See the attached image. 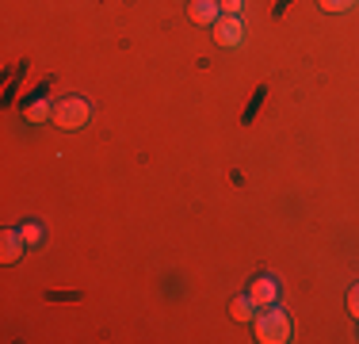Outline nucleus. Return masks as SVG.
<instances>
[{
    "mask_svg": "<svg viewBox=\"0 0 359 344\" xmlns=\"http://www.w3.org/2000/svg\"><path fill=\"white\" fill-rule=\"evenodd\" d=\"M252 325H256V340H260V344H283V340H290V317L279 306L260 310V314L252 317Z\"/></svg>",
    "mask_w": 359,
    "mask_h": 344,
    "instance_id": "1",
    "label": "nucleus"
},
{
    "mask_svg": "<svg viewBox=\"0 0 359 344\" xmlns=\"http://www.w3.org/2000/svg\"><path fill=\"white\" fill-rule=\"evenodd\" d=\"M88 119H92L88 100H81V96H65V100H57V103H54V119H50V123H54L57 131H81V126H88Z\"/></svg>",
    "mask_w": 359,
    "mask_h": 344,
    "instance_id": "2",
    "label": "nucleus"
},
{
    "mask_svg": "<svg viewBox=\"0 0 359 344\" xmlns=\"http://www.w3.org/2000/svg\"><path fill=\"white\" fill-rule=\"evenodd\" d=\"M245 27H241V15H222L215 23V42L218 46H241Z\"/></svg>",
    "mask_w": 359,
    "mask_h": 344,
    "instance_id": "3",
    "label": "nucleus"
},
{
    "mask_svg": "<svg viewBox=\"0 0 359 344\" xmlns=\"http://www.w3.org/2000/svg\"><path fill=\"white\" fill-rule=\"evenodd\" d=\"M249 298L260 310H268V306H276L279 303V283L271 279V275H256L252 279V287H249Z\"/></svg>",
    "mask_w": 359,
    "mask_h": 344,
    "instance_id": "4",
    "label": "nucleus"
},
{
    "mask_svg": "<svg viewBox=\"0 0 359 344\" xmlns=\"http://www.w3.org/2000/svg\"><path fill=\"white\" fill-rule=\"evenodd\" d=\"M187 15H191V23H199V27H215L222 20V4L218 0H191V4H187Z\"/></svg>",
    "mask_w": 359,
    "mask_h": 344,
    "instance_id": "5",
    "label": "nucleus"
},
{
    "mask_svg": "<svg viewBox=\"0 0 359 344\" xmlns=\"http://www.w3.org/2000/svg\"><path fill=\"white\" fill-rule=\"evenodd\" d=\"M23 249H27V241H23L20 230H4L0 234V260L4 264H15L23 256Z\"/></svg>",
    "mask_w": 359,
    "mask_h": 344,
    "instance_id": "6",
    "label": "nucleus"
},
{
    "mask_svg": "<svg viewBox=\"0 0 359 344\" xmlns=\"http://www.w3.org/2000/svg\"><path fill=\"white\" fill-rule=\"evenodd\" d=\"M229 317H233V322H252V317H256V303L249 295L233 298V303H229Z\"/></svg>",
    "mask_w": 359,
    "mask_h": 344,
    "instance_id": "7",
    "label": "nucleus"
},
{
    "mask_svg": "<svg viewBox=\"0 0 359 344\" xmlns=\"http://www.w3.org/2000/svg\"><path fill=\"white\" fill-rule=\"evenodd\" d=\"M54 119V103H46V100H35L27 107V123H50Z\"/></svg>",
    "mask_w": 359,
    "mask_h": 344,
    "instance_id": "8",
    "label": "nucleus"
},
{
    "mask_svg": "<svg viewBox=\"0 0 359 344\" xmlns=\"http://www.w3.org/2000/svg\"><path fill=\"white\" fill-rule=\"evenodd\" d=\"M20 234H23V241H27V245H39V241H42V226H39V222H23Z\"/></svg>",
    "mask_w": 359,
    "mask_h": 344,
    "instance_id": "9",
    "label": "nucleus"
},
{
    "mask_svg": "<svg viewBox=\"0 0 359 344\" xmlns=\"http://www.w3.org/2000/svg\"><path fill=\"white\" fill-rule=\"evenodd\" d=\"M352 4H355V0H321V8H325V12H348Z\"/></svg>",
    "mask_w": 359,
    "mask_h": 344,
    "instance_id": "10",
    "label": "nucleus"
},
{
    "mask_svg": "<svg viewBox=\"0 0 359 344\" xmlns=\"http://www.w3.org/2000/svg\"><path fill=\"white\" fill-rule=\"evenodd\" d=\"M218 4H222V15H241L245 0H218Z\"/></svg>",
    "mask_w": 359,
    "mask_h": 344,
    "instance_id": "11",
    "label": "nucleus"
},
{
    "mask_svg": "<svg viewBox=\"0 0 359 344\" xmlns=\"http://www.w3.org/2000/svg\"><path fill=\"white\" fill-rule=\"evenodd\" d=\"M348 310H352V317H359V283L348 291Z\"/></svg>",
    "mask_w": 359,
    "mask_h": 344,
    "instance_id": "12",
    "label": "nucleus"
}]
</instances>
